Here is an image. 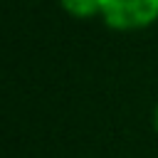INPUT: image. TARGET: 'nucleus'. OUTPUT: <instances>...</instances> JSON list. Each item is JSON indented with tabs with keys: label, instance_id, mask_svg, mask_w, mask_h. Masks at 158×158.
Masks as SVG:
<instances>
[{
	"label": "nucleus",
	"instance_id": "obj_2",
	"mask_svg": "<svg viewBox=\"0 0 158 158\" xmlns=\"http://www.w3.org/2000/svg\"><path fill=\"white\" fill-rule=\"evenodd\" d=\"M62 10L77 20H91V17H101V7L104 0H59Z\"/></svg>",
	"mask_w": 158,
	"mask_h": 158
},
{
	"label": "nucleus",
	"instance_id": "obj_1",
	"mask_svg": "<svg viewBox=\"0 0 158 158\" xmlns=\"http://www.w3.org/2000/svg\"><path fill=\"white\" fill-rule=\"evenodd\" d=\"M101 20L118 32L146 30L158 22V0H104Z\"/></svg>",
	"mask_w": 158,
	"mask_h": 158
},
{
	"label": "nucleus",
	"instance_id": "obj_3",
	"mask_svg": "<svg viewBox=\"0 0 158 158\" xmlns=\"http://www.w3.org/2000/svg\"><path fill=\"white\" fill-rule=\"evenodd\" d=\"M153 128H156V133H158V104H156V109H153Z\"/></svg>",
	"mask_w": 158,
	"mask_h": 158
}]
</instances>
